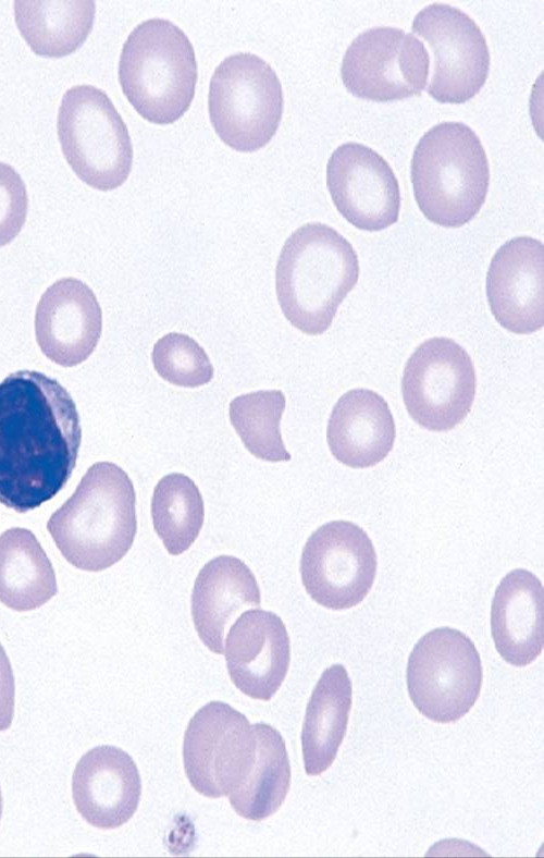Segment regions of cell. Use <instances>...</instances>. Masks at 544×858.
Returning a JSON list of instances; mask_svg holds the SVG:
<instances>
[{
	"label": "cell",
	"instance_id": "cell-1",
	"mask_svg": "<svg viewBox=\"0 0 544 858\" xmlns=\"http://www.w3.org/2000/svg\"><path fill=\"white\" fill-rule=\"evenodd\" d=\"M79 415L67 390L37 370L0 382V503L17 513L57 495L76 466Z\"/></svg>",
	"mask_w": 544,
	"mask_h": 858
},
{
	"label": "cell",
	"instance_id": "cell-2",
	"mask_svg": "<svg viewBox=\"0 0 544 858\" xmlns=\"http://www.w3.org/2000/svg\"><path fill=\"white\" fill-rule=\"evenodd\" d=\"M47 529L76 568L100 572L118 563L137 531L136 493L127 473L111 462L92 464Z\"/></svg>",
	"mask_w": 544,
	"mask_h": 858
},
{
	"label": "cell",
	"instance_id": "cell-3",
	"mask_svg": "<svg viewBox=\"0 0 544 858\" xmlns=\"http://www.w3.org/2000/svg\"><path fill=\"white\" fill-rule=\"evenodd\" d=\"M359 278L358 257L335 229L307 223L285 241L275 269V289L287 320L308 335L325 332Z\"/></svg>",
	"mask_w": 544,
	"mask_h": 858
},
{
	"label": "cell",
	"instance_id": "cell-4",
	"mask_svg": "<svg viewBox=\"0 0 544 858\" xmlns=\"http://www.w3.org/2000/svg\"><path fill=\"white\" fill-rule=\"evenodd\" d=\"M411 183L419 209L444 228H459L483 206L490 168L479 136L461 122H443L418 142Z\"/></svg>",
	"mask_w": 544,
	"mask_h": 858
},
{
	"label": "cell",
	"instance_id": "cell-5",
	"mask_svg": "<svg viewBox=\"0 0 544 858\" xmlns=\"http://www.w3.org/2000/svg\"><path fill=\"white\" fill-rule=\"evenodd\" d=\"M122 91L154 124H172L190 107L197 83L191 42L174 23L150 19L128 35L119 62Z\"/></svg>",
	"mask_w": 544,
	"mask_h": 858
},
{
	"label": "cell",
	"instance_id": "cell-6",
	"mask_svg": "<svg viewBox=\"0 0 544 858\" xmlns=\"http://www.w3.org/2000/svg\"><path fill=\"white\" fill-rule=\"evenodd\" d=\"M57 130L64 158L84 183L112 191L126 181L133 162L131 137L103 90L92 85L67 89L59 108Z\"/></svg>",
	"mask_w": 544,
	"mask_h": 858
},
{
	"label": "cell",
	"instance_id": "cell-7",
	"mask_svg": "<svg viewBox=\"0 0 544 858\" xmlns=\"http://www.w3.org/2000/svg\"><path fill=\"white\" fill-rule=\"evenodd\" d=\"M209 117L231 148L251 152L275 135L283 114V91L274 70L260 57L239 52L215 69L209 87Z\"/></svg>",
	"mask_w": 544,
	"mask_h": 858
},
{
	"label": "cell",
	"instance_id": "cell-8",
	"mask_svg": "<svg viewBox=\"0 0 544 858\" xmlns=\"http://www.w3.org/2000/svg\"><path fill=\"white\" fill-rule=\"evenodd\" d=\"M482 665L472 640L458 629L435 628L413 647L407 665L409 697L418 711L437 723H452L475 703Z\"/></svg>",
	"mask_w": 544,
	"mask_h": 858
},
{
	"label": "cell",
	"instance_id": "cell-9",
	"mask_svg": "<svg viewBox=\"0 0 544 858\" xmlns=\"http://www.w3.org/2000/svg\"><path fill=\"white\" fill-rule=\"evenodd\" d=\"M473 363L449 338H431L407 360L403 400L410 417L431 431H448L470 413L475 396Z\"/></svg>",
	"mask_w": 544,
	"mask_h": 858
},
{
	"label": "cell",
	"instance_id": "cell-10",
	"mask_svg": "<svg viewBox=\"0 0 544 858\" xmlns=\"http://www.w3.org/2000/svg\"><path fill=\"white\" fill-rule=\"evenodd\" d=\"M256 755L248 719L230 704L211 701L190 719L184 735L185 774L199 794L230 795L246 779Z\"/></svg>",
	"mask_w": 544,
	"mask_h": 858
},
{
	"label": "cell",
	"instance_id": "cell-11",
	"mask_svg": "<svg viewBox=\"0 0 544 858\" xmlns=\"http://www.w3.org/2000/svg\"><path fill=\"white\" fill-rule=\"evenodd\" d=\"M376 564L375 550L366 531L351 522L333 520L307 539L299 569L312 600L327 609L346 610L369 593Z\"/></svg>",
	"mask_w": 544,
	"mask_h": 858
},
{
	"label": "cell",
	"instance_id": "cell-12",
	"mask_svg": "<svg viewBox=\"0 0 544 858\" xmlns=\"http://www.w3.org/2000/svg\"><path fill=\"white\" fill-rule=\"evenodd\" d=\"M430 56L421 40L395 27H373L348 46L341 68L342 81L357 98L387 102L420 95Z\"/></svg>",
	"mask_w": 544,
	"mask_h": 858
},
{
	"label": "cell",
	"instance_id": "cell-13",
	"mask_svg": "<svg viewBox=\"0 0 544 858\" xmlns=\"http://www.w3.org/2000/svg\"><path fill=\"white\" fill-rule=\"evenodd\" d=\"M411 29L429 44L434 57L428 93L442 103H463L484 86L490 52L474 20L446 3H432L413 19Z\"/></svg>",
	"mask_w": 544,
	"mask_h": 858
},
{
	"label": "cell",
	"instance_id": "cell-14",
	"mask_svg": "<svg viewBox=\"0 0 544 858\" xmlns=\"http://www.w3.org/2000/svg\"><path fill=\"white\" fill-rule=\"evenodd\" d=\"M326 185L336 209L357 229L382 231L397 222L398 181L370 147L354 142L337 147L327 161Z\"/></svg>",
	"mask_w": 544,
	"mask_h": 858
},
{
	"label": "cell",
	"instance_id": "cell-15",
	"mask_svg": "<svg viewBox=\"0 0 544 858\" xmlns=\"http://www.w3.org/2000/svg\"><path fill=\"white\" fill-rule=\"evenodd\" d=\"M486 295L496 321L516 334H530L544 324V246L530 236L503 244L493 256Z\"/></svg>",
	"mask_w": 544,
	"mask_h": 858
},
{
	"label": "cell",
	"instance_id": "cell-16",
	"mask_svg": "<svg viewBox=\"0 0 544 858\" xmlns=\"http://www.w3.org/2000/svg\"><path fill=\"white\" fill-rule=\"evenodd\" d=\"M102 332V310L83 281L57 280L41 295L35 312V335L44 355L69 368L85 361Z\"/></svg>",
	"mask_w": 544,
	"mask_h": 858
},
{
	"label": "cell",
	"instance_id": "cell-17",
	"mask_svg": "<svg viewBox=\"0 0 544 858\" xmlns=\"http://www.w3.org/2000/svg\"><path fill=\"white\" fill-rule=\"evenodd\" d=\"M224 655L235 687L252 699L268 701L280 689L289 667L287 629L273 612L246 611L228 630Z\"/></svg>",
	"mask_w": 544,
	"mask_h": 858
},
{
	"label": "cell",
	"instance_id": "cell-18",
	"mask_svg": "<svg viewBox=\"0 0 544 858\" xmlns=\"http://www.w3.org/2000/svg\"><path fill=\"white\" fill-rule=\"evenodd\" d=\"M72 795L79 814L90 825L113 830L136 812L141 781L133 758L121 748L97 746L78 760Z\"/></svg>",
	"mask_w": 544,
	"mask_h": 858
},
{
	"label": "cell",
	"instance_id": "cell-19",
	"mask_svg": "<svg viewBox=\"0 0 544 858\" xmlns=\"http://www.w3.org/2000/svg\"><path fill=\"white\" fill-rule=\"evenodd\" d=\"M491 634L500 657L527 666L543 650L544 590L531 572L517 568L500 580L491 605Z\"/></svg>",
	"mask_w": 544,
	"mask_h": 858
},
{
	"label": "cell",
	"instance_id": "cell-20",
	"mask_svg": "<svg viewBox=\"0 0 544 858\" xmlns=\"http://www.w3.org/2000/svg\"><path fill=\"white\" fill-rule=\"evenodd\" d=\"M396 428L386 401L369 389L344 393L334 405L326 429L332 455L353 468L372 467L392 451Z\"/></svg>",
	"mask_w": 544,
	"mask_h": 858
},
{
	"label": "cell",
	"instance_id": "cell-21",
	"mask_svg": "<svg viewBox=\"0 0 544 858\" xmlns=\"http://www.w3.org/2000/svg\"><path fill=\"white\" fill-rule=\"evenodd\" d=\"M260 589L250 568L238 557L219 555L203 565L191 592V616L203 645L223 653L226 628L243 610L259 606Z\"/></svg>",
	"mask_w": 544,
	"mask_h": 858
},
{
	"label": "cell",
	"instance_id": "cell-22",
	"mask_svg": "<svg viewBox=\"0 0 544 858\" xmlns=\"http://www.w3.org/2000/svg\"><path fill=\"white\" fill-rule=\"evenodd\" d=\"M353 703V686L346 669L334 664L324 670L307 704L301 730L305 771L319 775L337 756L346 735Z\"/></svg>",
	"mask_w": 544,
	"mask_h": 858
},
{
	"label": "cell",
	"instance_id": "cell-23",
	"mask_svg": "<svg viewBox=\"0 0 544 858\" xmlns=\"http://www.w3.org/2000/svg\"><path fill=\"white\" fill-rule=\"evenodd\" d=\"M58 592L52 564L35 535L14 527L0 535V601L17 612L40 608Z\"/></svg>",
	"mask_w": 544,
	"mask_h": 858
},
{
	"label": "cell",
	"instance_id": "cell-24",
	"mask_svg": "<svg viewBox=\"0 0 544 858\" xmlns=\"http://www.w3.org/2000/svg\"><path fill=\"white\" fill-rule=\"evenodd\" d=\"M16 26L37 56L61 58L78 49L90 34L94 1H14Z\"/></svg>",
	"mask_w": 544,
	"mask_h": 858
},
{
	"label": "cell",
	"instance_id": "cell-25",
	"mask_svg": "<svg viewBox=\"0 0 544 858\" xmlns=\"http://www.w3.org/2000/svg\"><path fill=\"white\" fill-rule=\"evenodd\" d=\"M256 755L243 783L228 795L234 811L251 821L275 813L290 786V764L280 732L265 723L252 725Z\"/></svg>",
	"mask_w": 544,
	"mask_h": 858
},
{
	"label": "cell",
	"instance_id": "cell-26",
	"mask_svg": "<svg viewBox=\"0 0 544 858\" xmlns=\"http://www.w3.org/2000/svg\"><path fill=\"white\" fill-rule=\"evenodd\" d=\"M153 528L166 551L180 555L197 539L205 519V505L196 483L186 475L162 477L151 498Z\"/></svg>",
	"mask_w": 544,
	"mask_h": 858
},
{
	"label": "cell",
	"instance_id": "cell-27",
	"mask_svg": "<svg viewBox=\"0 0 544 858\" xmlns=\"http://www.w3.org/2000/svg\"><path fill=\"white\" fill-rule=\"evenodd\" d=\"M285 405L280 390L255 391L232 400L230 421L255 457L272 463L290 459L280 430Z\"/></svg>",
	"mask_w": 544,
	"mask_h": 858
},
{
	"label": "cell",
	"instance_id": "cell-28",
	"mask_svg": "<svg viewBox=\"0 0 544 858\" xmlns=\"http://www.w3.org/2000/svg\"><path fill=\"white\" fill-rule=\"evenodd\" d=\"M151 359L157 373L183 388H198L213 378V366L205 350L190 336L171 332L153 346Z\"/></svg>",
	"mask_w": 544,
	"mask_h": 858
},
{
	"label": "cell",
	"instance_id": "cell-29",
	"mask_svg": "<svg viewBox=\"0 0 544 858\" xmlns=\"http://www.w3.org/2000/svg\"><path fill=\"white\" fill-rule=\"evenodd\" d=\"M27 209L24 181L13 167L0 162V247L12 242L21 232Z\"/></svg>",
	"mask_w": 544,
	"mask_h": 858
},
{
	"label": "cell",
	"instance_id": "cell-30",
	"mask_svg": "<svg viewBox=\"0 0 544 858\" xmlns=\"http://www.w3.org/2000/svg\"><path fill=\"white\" fill-rule=\"evenodd\" d=\"M15 681L10 660L0 644V732L11 726L14 715Z\"/></svg>",
	"mask_w": 544,
	"mask_h": 858
},
{
	"label": "cell",
	"instance_id": "cell-31",
	"mask_svg": "<svg viewBox=\"0 0 544 858\" xmlns=\"http://www.w3.org/2000/svg\"><path fill=\"white\" fill-rule=\"evenodd\" d=\"M1 816H2V796H1V789H0V820H1Z\"/></svg>",
	"mask_w": 544,
	"mask_h": 858
}]
</instances>
